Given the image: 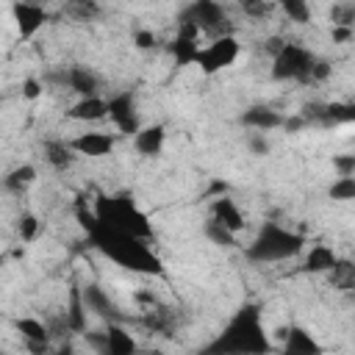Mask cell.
<instances>
[{
  "label": "cell",
  "mask_w": 355,
  "mask_h": 355,
  "mask_svg": "<svg viewBox=\"0 0 355 355\" xmlns=\"http://www.w3.org/2000/svg\"><path fill=\"white\" fill-rule=\"evenodd\" d=\"M75 216H78L80 230L89 239V247H94L100 255H105L116 266H122L128 272H139V275H161L164 272L161 258L150 247V239L133 236L128 230H119V227L103 222L94 214V208L89 211L86 200L75 202Z\"/></svg>",
  "instance_id": "6da1fadb"
},
{
  "label": "cell",
  "mask_w": 355,
  "mask_h": 355,
  "mask_svg": "<svg viewBox=\"0 0 355 355\" xmlns=\"http://www.w3.org/2000/svg\"><path fill=\"white\" fill-rule=\"evenodd\" d=\"M208 355H266L272 338L263 327V311L258 302H241L211 344L202 347Z\"/></svg>",
  "instance_id": "7a4b0ae2"
},
{
  "label": "cell",
  "mask_w": 355,
  "mask_h": 355,
  "mask_svg": "<svg viewBox=\"0 0 355 355\" xmlns=\"http://www.w3.org/2000/svg\"><path fill=\"white\" fill-rule=\"evenodd\" d=\"M305 250V236L283 227L277 222H263L258 227V233L252 236V241L247 244L244 255L252 263H277V261H288L294 255H300Z\"/></svg>",
  "instance_id": "3957f363"
},
{
  "label": "cell",
  "mask_w": 355,
  "mask_h": 355,
  "mask_svg": "<svg viewBox=\"0 0 355 355\" xmlns=\"http://www.w3.org/2000/svg\"><path fill=\"white\" fill-rule=\"evenodd\" d=\"M94 214H97L103 222H108V225H114V227H119V230H128V233H133V236H141V239H153V233H155L150 216L139 208V202H136L133 194H128V191L100 194V197L94 200Z\"/></svg>",
  "instance_id": "277c9868"
},
{
  "label": "cell",
  "mask_w": 355,
  "mask_h": 355,
  "mask_svg": "<svg viewBox=\"0 0 355 355\" xmlns=\"http://www.w3.org/2000/svg\"><path fill=\"white\" fill-rule=\"evenodd\" d=\"M316 61H319V55H313L308 47L286 39L280 53L272 58V78L283 80V83H316L313 80Z\"/></svg>",
  "instance_id": "5b68a950"
},
{
  "label": "cell",
  "mask_w": 355,
  "mask_h": 355,
  "mask_svg": "<svg viewBox=\"0 0 355 355\" xmlns=\"http://www.w3.org/2000/svg\"><path fill=\"white\" fill-rule=\"evenodd\" d=\"M178 19H189L200 28V33H208V36H225V33H233L230 28V17H227V8L219 3V0H191L180 14Z\"/></svg>",
  "instance_id": "8992f818"
},
{
  "label": "cell",
  "mask_w": 355,
  "mask_h": 355,
  "mask_svg": "<svg viewBox=\"0 0 355 355\" xmlns=\"http://www.w3.org/2000/svg\"><path fill=\"white\" fill-rule=\"evenodd\" d=\"M239 53H241L239 39L233 33H225V36H216L208 47H200V55H197L194 67H200V72L211 78V75H219L222 69L233 67Z\"/></svg>",
  "instance_id": "52a82bcc"
},
{
  "label": "cell",
  "mask_w": 355,
  "mask_h": 355,
  "mask_svg": "<svg viewBox=\"0 0 355 355\" xmlns=\"http://www.w3.org/2000/svg\"><path fill=\"white\" fill-rule=\"evenodd\" d=\"M89 347H94L103 355H133L139 349L136 338L128 333V327L122 322H108L103 330H89L83 333Z\"/></svg>",
  "instance_id": "ba28073f"
},
{
  "label": "cell",
  "mask_w": 355,
  "mask_h": 355,
  "mask_svg": "<svg viewBox=\"0 0 355 355\" xmlns=\"http://www.w3.org/2000/svg\"><path fill=\"white\" fill-rule=\"evenodd\" d=\"M44 80L58 83V86L67 89V92H75L78 97H94V94H100V89H103L100 75H97L92 67H83V64L61 67L58 72H50Z\"/></svg>",
  "instance_id": "9c48e42d"
},
{
  "label": "cell",
  "mask_w": 355,
  "mask_h": 355,
  "mask_svg": "<svg viewBox=\"0 0 355 355\" xmlns=\"http://www.w3.org/2000/svg\"><path fill=\"white\" fill-rule=\"evenodd\" d=\"M108 116L116 125L119 133L125 136H136L141 128V116H139V105H136V92L133 89H122L116 94L108 97Z\"/></svg>",
  "instance_id": "30bf717a"
},
{
  "label": "cell",
  "mask_w": 355,
  "mask_h": 355,
  "mask_svg": "<svg viewBox=\"0 0 355 355\" xmlns=\"http://www.w3.org/2000/svg\"><path fill=\"white\" fill-rule=\"evenodd\" d=\"M197 39H200V28L194 22H189V19H178V33L166 44V53L172 55L175 67H191V64H197V55H200Z\"/></svg>",
  "instance_id": "8fae6325"
},
{
  "label": "cell",
  "mask_w": 355,
  "mask_h": 355,
  "mask_svg": "<svg viewBox=\"0 0 355 355\" xmlns=\"http://www.w3.org/2000/svg\"><path fill=\"white\" fill-rule=\"evenodd\" d=\"M11 17H14L17 33L22 39H33L50 22V11L36 0H14L11 3Z\"/></svg>",
  "instance_id": "7c38bea8"
},
{
  "label": "cell",
  "mask_w": 355,
  "mask_h": 355,
  "mask_svg": "<svg viewBox=\"0 0 355 355\" xmlns=\"http://www.w3.org/2000/svg\"><path fill=\"white\" fill-rule=\"evenodd\" d=\"M80 291H83V302H86L89 313H94V316L103 319L105 324H108V322H125L122 308L114 302V297H111L100 283H94V280H92V283H83Z\"/></svg>",
  "instance_id": "4fadbf2b"
},
{
  "label": "cell",
  "mask_w": 355,
  "mask_h": 355,
  "mask_svg": "<svg viewBox=\"0 0 355 355\" xmlns=\"http://www.w3.org/2000/svg\"><path fill=\"white\" fill-rule=\"evenodd\" d=\"M275 336L283 338V347L280 349L286 355H322L324 352V347L305 327H300V324H286V327L275 330Z\"/></svg>",
  "instance_id": "5bb4252c"
},
{
  "label": "cell",
  "mask_w": 355,
  "mask_h": 355,
  "mask_svg": "<svg viewBox=\"0 0 355 355\" xmlns=\"http://www.w3.org/2000/svg\"><path fill=\"white\" fill-rule=\"evenodd\" d=\"M283 122H286V116L280 114V111H275L272 105H250V108H244L241 114H239V125H244L247 130H263V133H269V130H275V128H283Z\"/></svg>",
  "instance_id": "9a60e30c"
},
{
  "label": "cell",
  "mask_w": 355,
  "mask_h": 355,
  "mask_svg": "<svg viewBox=\"0 0 355 355\" xmlns=\"http://www.w3.org/2000/svg\"><path fill=\"white\" fill-rule=\"evenodd\" d=\"M14 327H17V333L22 336V341H25V347H28L31 352H47V349H50V336H53V330H50L42 319H36V316H22V319L14 322Z\"/></svg>",
  "instance_id": "2e32d148"
},
{
  "label": "cell",
  "mask_w": 355,
  "mask_h": 355,
  "mask_svg": "<svg viewBox=\"0 0 355 355\" xmlns=\"http://www.w3.org/2000/svg\"><path fill=\"white\" fill-rule=\"evenodd\" d=\"M69 144L75 147L78 155H86V158H103L114 150L116 139L108 136V133H100V130H89V133H80L75 139H69Z\"/></svg>",
  "instance_id": "e0dca14e"
},
{
  "label": "cell",
  "mask_w": 355,
  "mask_h": 355,
  "mask_svg": "<svg viewBox=\"0 0 355 355\" xmlns=\"http://www.w3.org/2000/svg\"><path fill=\"white\" fill-rule=\"evenodd\" d=\"M164 141H166V128H164L161 122H155V125H141L139 133L133 136V147H136V153L144 155V158L161 155Z\"/></svg>",
  "instance_id": "ac0fdd59"
},
{
  "label": "cell",
  "mask_w": 355,
  "mask_h": 355,
  "mask_svg": "<svg viewBox=\"0 0 355 355\" xmlns=\"http://www.w3.org/2000/svg\"><path fill=\"white\" fill-rule=\"evenodd\" d=\"M42 155H44L47 166L55 169V172H67V169H72V164L78 161L75 147H72L69 141H64V139H47V141L42 144Z\"/></svg>",
  "instance_id": "d6986e66"
},
{
  "label": "cell",
  "mask_w": 355,
  "mask_h": 355,
  "mask_svg": "<svg viewBox=\"0 0 355 355\" xmlns=\"http://www.w3.org/2000/svg\"><path fill=\"white\" fill-rule=\"evenodd\" d=\"M67 116L75 119V122H100V119L108 116V100L100 97V94H94V97H78V103L69 105Z\"/></svg>",
  "instance_id": "ffe728a7"
},
{
  "label": "cell",
  "mask_w": 355,
  "mask_h": 355,
  "mask_svg": "<svg viewBox=\"0 0 355 355\" xmlns=\"http://www.w3.org/2000/svg\"><path fill=\"white\" fill-rule=\"evenodd\" d=\"M211 216H214L216 222H222V225H225L227 230H233V233H241V230H244V225H247V219H244L241 208L236 205V200L222 197V194L211 202Z\"/></svg>",
  "instance_id": "44dd1931"
},
{
  "label": "cell",
  "mask_w": 355,
  "mask_h": 355,
  "mask_svg": "<svg viewBox=\"0 0 355 355\" xmlns=\"http://www.w3.org/2000/svg\"><path fill=\"white\" fill-rule=\"evenodd\" d=\"M86 313H89V308H86V302H83V291H80L78 283H72V286H69V305H67V311H64L67 327H69L72 333H86Z\"/></svg>",
  "instance_id": "7402d4cb"
},
{
  "label": "cell",
  "mask_w": 355,
  "mask_h": 355,
  "mask_svg": "<svg viewBox=\"0 0 355 355\" xmlns=\"http://www.w3.org/2000/svg\"><path fill=\"white\" fill-rule=\"evenodd\" d=\"M336 263H338V255L333 252V247H327V244H313L311 252H308L305 261H302V272L319 275V272H330Z\"/></svg>",
  "instance_id": "603a6c76"
},
{
  "label": "cell",
  "mask_w": 355,
  "mask_h": 355,
  "mask_svg": "<svg viewBox=\"0 0 355 355\" xmlns=\"http://www.w3.org/2000/svg\"><path fill=\"white\" fill-rule=\"evenodd\" d=\"M33 183H36V166L33 164H19L3 178V189L8 194H17V197H22V191H28Z\"/></svg>",
  "instance_id": "cb8c5ba5"
},
{
  "label": "cell",
  "mask_w": 355,
  "mask_h": 355,
  "mask_svg": "<svg viewBox=\"0 0 355 355\" xmlns=\"http://www.w3.org/2000/svg\"><path fill=\"white\" fill-rule=\"evenodd\" d=\"M202 236H205L211 244H216V247H225V250H233V247H236V233L227 230V227H225L222 222H216L214 216L205 219V225H202Z\"/></svg>",
  "instance_id": "d4e9b609"
},
{
  "label": "cell",
  "mask_w": 355,
  "mask_h": 355,
  "mask_svg": "<svg viewBox=\"0 0 355 355\" xmlns=\"http://www.w3.org/2000/svg\"><path fill=\"white\" fill-rule=\"evenodd\" d=\"M330 25H341V28H352L355 31V3L352 0H338L330 6L327 11Z\"/></svg>",
  "instance_id": "484cf974"
},
{
  "label": "cell",
  "mask_w": 355,
  "mask_h": 355,
  "mask_svg": "<svg viewBox=\"0 0 355 355\" xmlns=\"http://www.w3.org/2000/svg\"><path fill=\"white\" fill-rule=\"evenodd\" d=\"M327 197L336 200V202H349V200H355V175H338V178L330 183Z\"/></svg>",
  "instance_id": "4316f807"
},
{
  "label": "cell",
  "mask_w": 355,
  "mask_h": 355,
  "mask_svg": "<svg viewBox=\"0 0 355 355\" xmlns=\"http://www.w3.org/2000/svg\"><path fill=\"white\" fill-rule=\"evenodd\" d=\"M236 6L241 8L244 17L250 19H266L272 11H275V0H236Z\"/></svg>",
  "instance_id": "83f0119b"
},
{
  "label": "cell",
  "mask_w": 355,
  "mask_h": 355,
  "mask_svg": "<svg viewBox=\"0 0 355 355\" xmlns=\"http://www.w3.org/2000/svg\"><path fill=\"white\" fill-rule=\"evenodd\" d=\"M277 8L288 17V22H308L311 19V8L308 0H275Z\"/></svg>",
  "instance_id": "f1b7e54d"
},
{
  "label": "cell",
  "mask_w": 355,
  "mask_h": 355,
  "mask_svg": "<svg viewBox=\"0 0 355 355\" xmlns=\"http://www.w3.org/2000/svg\"><path fill=\"white\" fill-rule=\"evenodd\" d=\"M17 236L22 239V244H31L39 236V219L31 211L19 214V219H17Z\"/></svg>",
  "instance_id": "f546056e"
},
{
  "label": "cell",
  "mask_w": 355,
  "mask_h": 355,
  "mask_svg": "<svg viewBox=\"0 0 355 355\" xmlns=\"http://www.w3.org/2000/svg\"><path fill=\"white\" fill-rule=\"evenodd\" d=\"M247 150L252 153V155H269V150H272V144H269V139H266V133L263 130H252L250 136H247Z\"/></svg>",
  "instance_id": "4dcf8cb0"
},
{
  "label": "cell",
  "mask_w": 355,
  "mask_h": 355,
  "mask_svg": "<svg viewBox=\"0 0 355 355\" xmlns=\"http://www.w3.org/2000/svg\"><path fill=\"white\" fill-rule=\"evenodd\" d=\"M336 175H355V153H338L333 155Z\"/></svg>",
  "instance_id": "1f68e13d"
},
{
  "label": "cell",
  "mask_w": 355,
  "mask_h": 355,
  "mask_svg": "<svg viewBox=\"0 0 355 355\" xmlns=\"http://www.w3.org/2000/svg\"><path fill=\"white\" fill-rule=\"evenodd\" d=\"M133 44H136V50H153L158 44V36L147 28H136L133 31Z\"/></svg>",
  "instance_id": "d6a6232c"
},
{
  "label": "cell",
  "mask_w": 355,
  "mask_h": 355,
  "mask_svg": "<svg viewBox=\"0 0 355 355\" xmlns=\"http://www.w3.org/2000/svg\"><path fill=\"white\" fill-rule=\"evenodd\" d=\"M42 89H44V80H39V78H25L22 80V97L25 100H36L42 94Z\"/></svg>",
  "instance_id": "836d02e7"
},
{
  "label": "cell",
  "mask_w": 355,
  "mask_h": 355,
  "mask_svg": "<svg viewBox=\"0 0 355 355\" xmlns=\"http://www.w3.org/2000/svg\"><path fill=\"white\" fill-rule=\"evenodd\" d=\"M283 44H286V39H283V36H269V39H263V42H261V53H263V55H269V61H272V58L280 53V47H283Z\"/></svg>",
  "instance_id": "e575fe53"
},
{
  "label": "cell",
  "mask_w": 355,
  "mask_h": 355,
  "mask_svg": "<svg viewBox=\"0 0 355 355\" xmlns=\"http://www.w3.org/2000/svg\"><path fill=\"white\" fill-rule=\"evenodd\" d=\"M352 36H355L352 28H341V25H333V28H330V39H333L336 44H344V42H349Z\"/></svg>",
  "instance_id": "d590c367"
},
{
  "label": "cell",
  "mask_w": 355,
  "mask_h": 355,
  "mask_svg": "<svg viewBox=\"0 0 355 355\" xmlns=\"http://www.w3.org/2000/svg\"><path fill=\"white\" fill-rule=\"evenodd\" d=\"M327 75H330V64H327L324 58H319V61H316V69H313V80H316V83H322Z\"/></svg>",
  "instance_id": "8d00e7d4"
},
{
  "label": "cell",
  "mask_w": 355,
  "mask_h": 355,
  "mask_svg": "<svg viewBox=\"0 0 355 355\" xmlns=\"http://www.w3.org/2000/svg\"><path fill=\"white\" fill-rule=\"evenodd\" d=\"M36 3H42V6H47V3H75V0H36Z\"/></svg>",
  "instance_id": "74e56055"
}]
</instances>
